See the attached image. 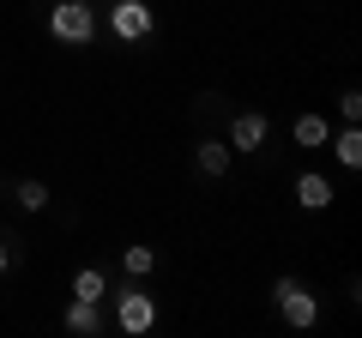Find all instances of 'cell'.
I'll return each instance as SVG.
<instances>
[{"instance_id":"obj_9","label":"cell","mask_w":362,"mask_h":338,"mask_svg":"<svg viewBox=\"0 0 362 338\" xmlns=\"http://www.w3.org/2000/svg\"><path fill=\"white\" fill-rule=\"evenodd\" d=\"M290 139H296L302 151H320V145H326V115H314V109H308V115H296Z\"/></svg>"},{"instance_id":"obj_13","label":"cell","mask_w":362,"mask_h":338,"mask_svg":"<svg viewBox=\"0 0 362 338\" xmlns=\"http://www.w3.org/2000/svg\"><path fill=\"white\" fill-rule=\"evenodd\" d=\"M18 206H25V211H42V206H49V187H42V182H18Z\"/></svg>"},{"instance_id":"obj_14","label":"cell","mask_w":362,"mask_h":338,"mask_svg":"<svg viewBox=\"0 0 362 338\" xmlns=\"http://www.w3.org/2000/svg\"><path fill=\"white\" fill-rule=\"evenodd\" d=\"M338 115H344V121H362V91H344V97H338Z\"/></svg>"},{"instance_id":"obj_3","label":"cell","mask_w":362,"mask_h":338,"mask_svg":"<svg viewBox=\"0 0 362 338\" xmlns=\"http://www.w3.org/2000/svg\"><path fill=\"white\" fill-rule=\"evenodd\" d=\"M272 296H278L284 326H296V332H308V326L320 320V302L308 296V284H302V278H278V284H272Z\"/></svg>"},{"instance_id":"obj_12","label":"cell","mask_w":362,"mask_h":338,"mask_svg":"<svg viewBox=\"0 0 362 338\" xmlns=\"http://www.w3.org/2000/svg\"><path fill=\"white\" fill-rule=\"evenodd\" d=\"M121 266H127V278H151L157 272V254L133 242V247H121Z\"/></svg>"},{"instance_id":"obj_15","label":"cell","mask_w":362,"mask_h":338,"mask_svg":"<svg viewBox=\"0 0 362 338\" xmlns=\"http://www.w3.org/2000/svg\"><path fill=\"white\" fill-rule=\"evenodd\" d=\"M6 266H13V254H6V242H0V278H6Z\"/></svg>"},{"instance_id":"obj_10","label":"cell","mask_w":362,"mask_h":338,"mask_svg":"<svg viewBox=\"0 0 362 338\" xmlns=\"http://www.w3.org/2000/svg\"><path fill=\"white\" fill-rule=\"evenodd\" d=\"M230 145H223V139H206V145H199V151H194V163L199 169H206V175H230Z\"/></svg>"},{"instance_id":"obj_1","label":"cell","mask_w":362,"mask_h":338,"mask_svg":"<svg viewBox=\"0 0 362 338\" xmlns=\"http://www.w3.org/2000/svg\"><path fill=\"white\" fill-rule=\"evenodd\" d=\"M49 37L66 42V49H90V37H97V13H90L85 0H54V6H49Z\"/></svg>"},{"instance_id":"obj_8","label":"cell","mask_w":362,"mask_h":338,"mask_svg":"<svg viewBox=\"0 0 362 338\" xmlns=\"http://www.w3.org/2000/svg\"><path fill=\"white\" fill-rule=\"evenodd\" d=\"M73 296H78V302H103V296H109L103 266H78V272H73Z\"/></svg>"},{"instance_id":"obj_11","label":"cell","mask_w":362,"mask_h":338,"mask_svg":"<svg viewBox=\"0 0 362 338\" xmlns=\"http://www.w3.org/2000/svg\"><path fill=\"white\" fill-rule=\"evenodd\" d=\"M332 157H338L344 169H362V133H356V121H350V127L332 139Z\"/></svg>"},{"instance_id":"obj_5","label":"cell","mask_w":362,"mask_h":338,"mask_svg":"<svg viewBox=\"0 0 362 338\" xmlns=\"http://www.w3.org/2000/svg\"><path fill=\"white\" fill-rule=\"evenodd\" d=\"M266 133H272V121L259 115V109H242V115L230 121V151H259Z\"/></svg>"},{"instance_id":"obj_2","label":"cell","mask_w":362,"mask_h":338,"mask_svg":"<svg viewBox=\"0 0 362 338\" xmlns=\"http://www.w3.org/2000/svg\"><path fill=\"white\" fill-rule=\"evenodd\" d=\"M115 326L127 338H139V332H151V326H157V296H145L139 278H127V290H115Z\"/></svg>"},{"instance_id":"obj_7","label":"cell","mask_w":362,"mask_h":338,"mask_svg":"<svg viewBox=\"0 0 362 338\" xmlns=\"http://www.w3.org/2000/svg\"><path fill=\"white\" fill-rule=\"evenodd\" d=\"M61 326H66V332H73V338H97V332H103V314H97V302H66V314H61Z\"/></svg>"},{"instance_id":"obj_4","label":"cell","mask_w":362,"mask_h":338,"mask_svg":"<svg viewBox=\"0 0 362 338\" xmlns=\"http://www.w3.org/2000/svg\"><path fill=\"white\" fill-rule=\"evenodd\" d=\"M109 30H115L121 42H145L157 30V13L145 0H115V6H109Z\"/></svg>"},{"instance_id":"obj_6","label":"cell","mask_w":362,"mask_h":338,"mask_svg":"<svg viewBox=\"0 0 362 338\" xmlns=\"http://www.w3.org/2000/svg\"><path fill=\"white\" fill-rule=\"evenodd\" d=\"M332 182H326V175H320V169H308V175H296V206L302 211H326V206H332Z\"/></svg>"}]
</instances>
